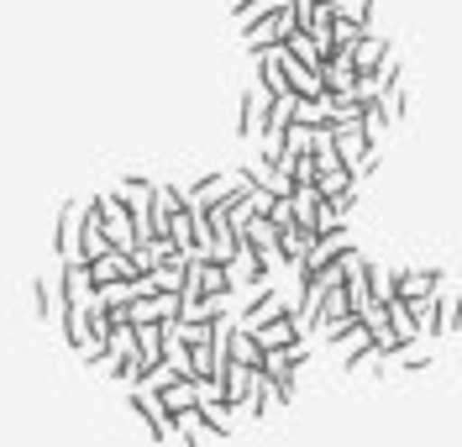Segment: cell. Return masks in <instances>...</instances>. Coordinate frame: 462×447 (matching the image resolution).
<instances>
[{
	"label": "cell",
	"mask_w": 462,
	"mask_h": 447,
	"mask_svg": "<svg viewBox=\"0 0 462 447\" xmlns=\"http://www.w3.org/2000/svg\"><path fill=\"white\" fill-rule=\"evenodd\" d=\"M126 405H132V416L152 432V442H173L179 447V416L169 411V400H163V389L158 385H132Z\"/></svg>",
	"instance_id": "obj_1"
},
{
	"label": "cell",
	"mask_w": 462,
	"mask_h": 447,
	"mask_svg": "<svg viewBox=\"0 0 462 447\" xmlns=\"http://www.w3.org/2000/svg\"><path fill=\"white\" fill-rule=\"evenodd\" d=\"M89 200H95V221L106 227V237H111L121 253L143 247V237H137V221H132V210H126V200H121V195H89Z\"/></svg>",
	"instance_id": "obj_2"
},
{
	"label": "cell",
	"mask_w": 462,
	"mask_h": 447,
	"mask_svg": "<svg viewBox=\"0 0 462 447\" xmlns=\"http://www.w3.org/2000/svg\"><path fill=\"white\" fill-rule=\"evenodd\" d=\"M85 221H89V200H74V206L58 210V258L63 264H74V258H85Z\"/></svg>",
	"instance_id": "obj_3"
},
{
	"label": "cell",
	"mask_w": 462,
	"mask_h": 447,
	"mask_svg": "<svg viewBox=\"0 0 462 447\" xmlns=\"http://www.w3.org/2000/svg\"><path fill=\"white\" fill-rule=\"evenodd\" d=\"M331 353H337V368H357L363 358L374 353V331H368V321H357V327H346L337 342H331Z\"/></svg>",
	"instance_id": "obj_4"
},
{
	"label": "cell",
	"mask_w": 462,
	"mask_h": 447,
	"mask_svg": "<svg viewBox=\"0 0 462 447\" xmlns=\"http://www.w3.org/2000/svg\"><path fill=\"white\" fill-rule=\"evenodd\" d=\"M216 437H226V432H221L216 421L205 416L200 405L179 416V447H216Z\"/></svg>",
	"instance_id": "obj_5"
},
{
	"label": "cell",
	"mask_w": 462,
	"mask_h": 447,
	"mask_svg": "<svg viewBox=\"0 0 462 447\" xmlns=\"http://www.w3.org/2000/svg\"><path fill=\"white\" fill-rule=\"evenodd\" d=\"M441 295V274L436 268H400V300H426Z\"/></svg>",
	"instance_id": "obj_6"
},
{
	"label": "cell",
	"mask_w": 462,
	"mask_h": 447,
	"mask_svg": "<svg viewBox=\"0 0 462 447\" xmlns=\"http://www.w3.org/2000/svg\"><path fill=\"white\" fill-rule=\"evenodd\" d=\"M273 405H284V395H279V379L258 368V385H253V395H247V411H242V416H253V421H258V416H268Z\"/></svg>",
	"instance_id": "obj_7"
},
{
	"label": "cell",
	"mask_w": 462,
	"mask_h": 447,
	"mask_svg": "<svg viewBox=\"0 0 462 447\" xmlns=\"http://www.w3.org/2000/svg\"><path fill=\"white\" fill-rule=\"evenodd\" d=\"M226 358L231 363H247V368H263V342L253 331H242V321H236V331H231V342H226Z\"/></svg>",
	"instance_id": "obj_8"
},
{
	"label": "cell",
	"mask_w": 462,
	"mask_h": 447,
	"mask_svg": "<svg viewBox=\"0 0 462 447\" xmlns=\"http://www.w3.org/2000/svg\"><path fill=\"white\" fill-rule=\"evenodd\" d=\"M389 327H394V337H400L404 348L420 342V321H415V305L410 300H389Z\"/></svg>",
	"instance_id": "obj_9"
},
{
	"label": "cell",
	"mask_w": 462,
	"mask_h": 447,
	"mask_svg": "<svg viewBox=\"0 0 462 447\" xmlns=\"http://www.w3.org/2000/svg\"><path fill=\"white\" fill-rule=\"evenodd\" d=\"M158 389H163V400H169L173 416H184V411L200 405V385H195V379H169V385H158Z\"/></svg>",
	"instance_id": "obj_10"
},
{
	"label": "cell",
	"mask_w": 462,
	"mask_h": 447,
	"mask_svg": "<svg viewBox=\"0 0 462 447\" xmlns=\"http://www.w3.org/2000/svg\"><path fill=\"white\" fill-rule=\"evenodd\" d=\"M58 327H63V337H69V348H74V353H79L89 337H95V331H89V311H85V305H69Z\"/></svg>",
	"instance_id": "obj_11"
},
{
	"label": "cell",
	"mask_w": 462,
	"mask_h": 447,
	"mask_svg": "<svg viewBox=\"0 0 462 447\" xmlns=\"http://www.w3.org/2000/svg\"><path fill=\"white\" fill-rule=\"evenodd\" d=\"M415 305V321H420V337H441V295L410 300Z\"/></svg>",
	"instance_id": "obj_12"
},
{
	"label": "cell",
	"mask_w": 462,
	"mask_h": 447,
	"mask_svg": "<svg viewBox=\"0 0 462 447\" xmlns=\"http://www.w3.org/2000/svg\"><path fill=\"white\" fill-rule=\"evenodd\" d=\"M452 331H462V295L441 290V337H452Z\"/></svg>",
	"instance_id": "obj_13"
},
{
	"label": "cell",
	"mask_w": 462,
	"mask_h": 447,
	"mask_svg": "<svg viewBox=\"0 0 462 447\" xmlns=\"http://www.w3.org/2000/svg\"><path fill=\"white\" fill-rule=\"evenodd\" d=\"M394 368H431V348H420V342H410L394 353Z\"/></svg>",
	"instance_id": "obj_14"
},
{
	"label": "cell",
	"mask_w": 462,
	"mask_h": 447,
	"mask_svg": "<svg viewBox=\"0 0 462 447\" xmlns=\"http://www.w3.org/2000/svg\"><path fill=\"white\" fill-rule=\"evenodd\" d=\"M200 411H205V416H210V421H216L221 432H231V426H236V411H231L226 400H205Z\"/></svg>",
	"instance_id": "obj_15"
}]
</instances>
